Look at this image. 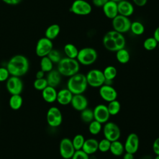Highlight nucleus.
Here are the masks:
<instances>
[{
	"label": "nucleus",
	"instance_id": "1",
	"mask_svg": "<svg viewBox=\"0 0 159 159\" xmlns=\"http://www.w3.org/2000/svg\"><path fill=\"white\" fill-rule=\"evenodd\" d=\"M6 68L11 76L20 77L27 73L29 62L25 56L16 55L9 60Z\"/></svg>",
	"mask_w": 159,
	"mask_h": 159
},
{
	"label": "nucleus",
	"instance_id": "2",
	"mask_svg": "<svg viewBox=\"0 0 159 159\" xmlns=\"http://www.w3.org/2000/svg\"><path fill=\"white\" fill-rule=\"evenodd\" d=\"M125 39L122 34L114 30L107 32L103 37L102 43L105 48L110 52H117L125 48Z\"/></svg>",
	"mask_w": 159,
	"mask_h": 159
},
{
	"label": "nucleus",
	"instance_id": "3",
	"mask_svg": "<svg viewBox=\"0 0 159 159\" xmlns=\"http://www.w3.org/2000/svg\"><path fill=\"white\" fill-rule=\"evenodd\" d=\"M88 86L86 75L80 73H78L69 77L66 88H68L73 94H83Z\"/></svg>",
	"mask_w": 159,
	"mask_h": 159
},
{
	"label": "nucleus",
	"instance_id": "4",
	"mask_svg": "<svg viewBox=\"0 0 159 159\" xmlns=\"http://www.w3.org/2000/svg\"><path fill=\"white\" fill-rule=\"evenodd\" d=\"M57 64V70L61 76L70 77L79 73L80 64L75 58H62Z\"/></svg>",
	"mask_w": 159,
	"mask_h": 159
},
{
	"label": "nucleus",
	"instance_id": "5",
	"mask_svg": "<svg viewBox=\"0 0 159 159\" xmlns=\"http://www.w3.org/2000/svg\"><path fill=\"white\" fill-rule=\"evenodd\" d=\"M98 58L96 50L92 47H84L78 51L76 60L80 64L88 66L93 64Z\"/></svg>",
	"mask_w": 159,
	"mask_h": 159
},
{
	"label": "nucleus",
	"instance_id": "6",
	"mask_svg": "<svg viewBox=\"0 0 159 159\" xmlns=\"http://www.w3.org/2000/svg\"><path fill=\"white\" fill-rule=\"evenodd\" d=\"M102 133L104 138L111 142L117 140L119 139L121 132L117 124L113 122L107 121L102 127Z\"/></svg>",
	"mask_w": 159,
	"mask_h": 159
},
{
	"label": "nucleus",
	"instance_id": "7",
	"mask_svg": "<svg viewBox=\"0 0 159 159\" xmlns=\"http://www.w3.org/2000/svg\"><path fill=\"white\" fill-rule=\"evenodd\" d=\"M88 86L92 88H99L104 84L105 78L102 71L99 69H92L86 75Z\"/></svg>",
	"mask_w": 159,
	"mask_h": 159
},
{
	"label": "nucleus",
	"instance_id": "8",
	"mask_svg": "<svg viewBox=\"0 0 159 159\" xmlns=\"http://www.w3.org/2000/svg\"><path fill=\"white\" fill-rule=\"evenodd\" d=\"M132 22L128 17L118 14L112 19V26L113 30L124 34L130 30Z\"/></svg>",
	"mask_w": 159,
	"mask_h": 159
},
{
	"label": "nucleus",
	"instance_id": "9",
	"mask_svg": "<svg viewBox=\"0 0 159 159\" xmlns=\"http://www.w3.org/2000/svg\"><path fill=\"white\" fill-rule=\"evenodd\" d=\"M46 119L49 126L52 127H57L62 123V113L57 107H51L47 111Z\"/></svg>",
	"mask_w": 159,
	"mask_h": 159
},
{
	"label": "nucleus",
	"instance_id": "10",
	"mask_svg": "<svg viewBox=\"0 0 159 159\" xmlns=\"http://www.w3.org/2000/svg\"><path fill=\"white\" fill-rule=\"evenodd\" d=\"M70 11L78 16H86L92 11L91 5L85 0H75L70 7Z\"/></svg>",
	"mask_w": 159,
	"mask_h": 159
},
{
	"label": "nucleus",
	"instance_id": "11",
	"mask_svg": "<svg viewBox=\"0 0 159 159\" xmlns=\"http://www.w3.org/2000/svg\"><path fill=\"white\" fill-rule=\"evenodd\" d=\"M52 49L53 43L52 40L45 37L38 40L35 47V53L38 57L42 58L47 56Z\"/></svg>",
	"mask_w": 159,
	"mask_h": 159
},
{
	"label": "nucleus",
	"instance_id": "12",
	"mask_svg": "<svg viewBox=\"0 0 159 159\" xmlns=\"http://www.w3.org/2000/svg\"><path fill=\"white\" fill-rule=\"evenodd\" d=\"M23 88V83L20 77L11 76L6 81V89L11 95L20 94Z\"/></svg>",
	"mask_w": 159,
	"mask_h": 159
},
{
	"label": "nucleus",
	"instance_id": "13",
	"mask_svg": "<svg viewBox=\"0 0 159 159\" xmlns=\"http://www.w3.org/2000/svg\"><path fill=\"white\" fill-rule=\"evenodd\" d=\"M75 151L71 139L65 137L61 140L59 144V152L62 158H71Z\"/></svg>",
	"mask_w": 159,
	"mask_h": 159
},
{
	"label": "nucleus",
	"instance_id": "14",
	"mask_svg": "<svg viewBox=\"0 0 159 159\" xmlns=\"http://www.w3.org/2000/svg\"><path fill=\"white\" fill-rule=\"evenodd\" d=\"M93 111L94 120L99 122L102 124L109 121L111 115L106 105L103 104H98L94 107Z\"/></svg>",
	"mask_w": 159,
	"mask_h": 159
},
{
	"label": "nucleus",
	"instance_id": "15",
	"mask_svg": "<svg viewBox=\"0 0 159 159\" xmlns=\"http://www.w3.org/2000/svg\"><path fill=\"white\" fill-rule=\"evenodd\" d=\"M139 137L135 133L129 134L124 143L125 152L135 154L139 148Z\"/></svg>",
	"mask_w": 159,
	"mask_h": 159
},
{
	"label": "nucleus",
	"instance_id": "16",
	"mask_svg": "<svg viewBox=\"0 0 159 159\" xmlns=\"http://www.w3.org/2000/svg\"><path fill=\"white\" fill-rule=\"evenodd\" d=\"M99 94L102 99L107 102L117 99L118 95L116 89L112 86L106 84L99 87Z\"/></svg>",
	"mask_w": 159,
	"mask_h": 159
},
{
	"label": "nucleus",
	"instance_id": "17",
	"mask_svg": "<svg viewBox=\"0 0 159 159\" xmlns=\"http://www.w3.org/2000/svg\"><path fill=\"white\" fill-rule=\"evenodd\" d=\"M70 104L75 110L81 112L88 107V100L83 94H73Z\"/></svg>",
	"mask_w": 159,
	"mask_h": 159
},
{
	"label": "nucleus",
	"instance_id": "18",
	"mask_svg": "<svg viewBox=\"0 0 159 159\" xmlns=\"http://www.w3.org/2000/svg\"><path fill=\"white\" fill-rule=\"evenodd\" d=\"M117 9L119 14L128 17L132 16L134 12L133 4L127 0H122L119 2L117 3Z\"/></svg>",
	"mask_w": 159,
	"mask_h": 159
},
{
	"label": "nucleus",
	"instance_id": "19",
	"mask_svg": "<svg viewBox=\"0 0 159 159\" xmlns=\"http://www.w3.org/2000/svg\"><path fill=\"white\" fill-rule=\"evenodd\" d=\"M102 11L105 16L109 19H112L118 14L117 3L109 0L102 7Z\"/></svg>",
	"mask_w": 159,
	"mask_h": 159
},
{
	"label": "nucleus",
	"instance_id": "20",
	"mask_svg": "<svg viewBox=\"0 0 159 159\" xmlns=\"http://www.w3.org/2000/svg\"><path fill=\"white\" fill-rule=\"evenodd\" d=\"M73 94L68 88H63L57 92V101L62 106H66L71 103Z\"/></svg>",
	"mask_w": 159,
	"mask_h": 159
},
{
	"label": "nucleus",
	"instance_id": "21",
	"mask_svg": "<svg viewBox=\"0 0 159 159\" xmlns=\"http://www.w3.org/2000/svg\"><path fill=\"white\" fill-rule=\"evenodd\" d=\"M81 150L89 155L94 154L98 151V141L94 138L85 139Z\"/></svg>",
	"mask_w": 159,
	"mask_h": 159
},
{
	"label": "nucleus",
	"instance_id": "22",
	"mask_svg": "<svg viewBox=\"0 0 159 159\" xmlns=\"http://www.w3.org/2000/svg\"><path fill=\"white\" fill-rule=\"evenodd\" d=\"M57 91L54 87L47 86L42 91V97L43 99L48 103H53L57 100Z\"/></svg>",
	"mask_w": 159,
	"mask_h": 159
},
{
	"label": "nucleus",
	"instance_id": "23",
	"mask_svg": "<svg viewBox=\"0 0 159 159\" xmlns=\"http://www.w3.org/2000/svg\"><path fill=\"white\" fill-rule=\"evenodd\" d=\"M46 80L48 86L56 88L60 84L61 82V75L57 70H52L48 72Z\"/></svg>",
	"mask_w": 159,
	"mask_h": 159
},
{
	"label": "nucleus",
	"instance_id": "24",
	"mask_svg": "<svg viewBox=\"0 0 159 159\" xmlns=\"http://www.w3.org/2000/svg\"><path fill=\"white\" fill-rule=\"evenodd\" d=\"M109 152L116 157H120L123 155L125 152L124 145L119 140L111 142Z\"/></svg>",
	"mask_w": 159,
	"mask_h": 159
},
{
	"label": "nucleus",
	"instance_id": "25",
	"mask_svg": "<svg viewBox=\"0 0 159 159\" xmlns=\"http://www.w3.org/2000/svg\"><path fill=\"white\" fill-rule=\"evenodd\" d=\"M60 27L59 25L57 24H52L47 27L45 32V37L47 39L52 40L55 39L60 34Z\"/></svg>",
	"mask_w": 159,
	"mask_h": 159
},
{
	"label": "nucleus",
	"instance_id": "26",
	"mask_svg": "<svg viewBox=\"0 0 159 159\" xmlns=\"http://www.w3.org/2000/svg\"><path fill=\"white\" fill-rule=\"evenodd\" d=\"M23 99L20 94H12L9 98V104L10 107L14 110H19L22 105Z\"/></svg>",
	"mask_w": 159,
	"mask_h": 159
},
{
	"label": "nucleus",
	"instance_id": "27",
	"mask_svg": "<svg viewBox=\"0 0 159 159\" xmlns=\"http://www.w3.org/2000/svg\"><path fill=\"white\" fill-rule=\"evenodd\" d=\"M116 52V57L119 63L121 64H125L129 61L130 56L129 51L127 49L123 48Z\"/></svg>",
	"mask_w": 159,
	"mask_h": 159
},
{
	"label": "nucleus",
	"instance_id": "28",
	"mask_svg": "<svg viewBox=\"0 0 159 159\" xmlns=\"http://www.w3.org/2000/svg\"><path fill=\"white\" fill-rule=\"evenodd\" d=\"M64 52L66 57L70 58H76L79 50L73 43H66L64 46Z\"/></svg>",
	"mask_w": 159,
	"mask_h": 159
},
{
	"label": "nucleus",
	"instance_id": "29",
	"mask_svg": "<svg viewBox=\"0 0 159 159\" xmlns=\"http://www.w3.org/2000/svg\"><path fill=\"white\" fill-rule=\"evenodd\" d=\"M102 129V124L94 119L88 124V131L93 135L99 134L101 132Z\"/></svg>",
	"mask_w": 159,
	"mask_h": 159
},
{
	"label": "nucleus",
	"instance_id": "30",
	"mask_svg": "<svg viewBox=\"0 0 159 159\" xmlns=\"http://www.w3.org/2000/svg\"><path fill=\"white\" fill-rule=\"evenodd\" d=\"M107 107L111 116H116L120 112L121 106L119 101L116 99L109 102L107 105Z\"/></svg>",
	"mask_w": 159,
	"mask_h": 159
},
{
	"label": "nucleus",
	"instance_id": "31",
	"mask_svg": "<svg viewBox=\"0 0 159 159\" xmlns=\"http://www.w3.org/2000/svg\"><path fill=\"white\" fill-rule=\"evenodd\" d=\"M80 118L81 120L86 124L90 123L94 120L93 111L88 107L84 109L80 112Z\"/></svg>",
	"mask_w": 159,
	"mask_h": 159
},
{
	"label": "nucleus",
	"instance_id": "32",
	"mask_svg": "<svg viewBox=\"0 0 159 159\" xmlns=\"http://www.w3.org/2000/svg\"><path fill=\"white\" fill-rule=\"evenodd\" d=\"M130 30L136 35H140L143 34L145 31V27L143 24L140 21L132 22Z\"/></svg>",
	"mask_w": 159,
	"mask_h": 159
},
{
	"label": "nucleus",
	"instance_id": "33",
	"mask_svg": "<svg viewBox=\"0 0 159 159\" xmlns=\"http://www.w3.org/2000/svg\"><path fill=\"white\" fill-rule=\"evenodd\" d=\"M105 80H114L117 74V70L116 68L112 65L106 66L102 71Z\"/></svg>",
	"mask_w": 159,
	"mask_h": 159
},
{
	"label": "nucleus",
	"instance_id": "34",
	"mask_svg": "<svg viewBox=\"0 0 159 159\" xmlns=\"http://www.w3.org/2000/svg\"><path fill=\"white\" fill-rule=\"evenodd\" d=\"M53 62L49 59V58L47 56L42 57L40 63L41 70H42L45 73H48L53 70Z\"/></svg>",
	"mask_w": 159,
	"mask_h": 159
},
{
	"label": "nucleus",
	"instance_id": "35",
	"mask_svg": "<svg viewBox=\"0 0 159 159\" xmlns=\"http://www.w3.org/2000/svg\"><path fill=\"white\" fill-rule=\"evenodd\" d=\"M71 141L75 150H79L82 149L84 142L85 141V139L82 134H78L73 137Z\"/></svg>",
	"mask_w": 159,
	"mask_h": 159
},
{
	"label": "nucleus",
	"instance_id": "36",
	"mask_svg": "<svg viewBox=\"0 0 159 159\" xmlns=\"http://www.w3.org/2000/svg\"><path fill=\"white\" fill-rule=\"evenodd\" d=\"M158 42L155 40V39L153 37H150L147 38L143 43V48L148 51H152L155 50L157 46H158Z\"/></svg>",
	"mask_w": 159,
	"mask_h": 159
},
{
	"label": "nucleus",
	"instance_id": "37",
	"mask_svg": "<svg viewBox=\"0 0 159 159\" xmlns=\"http://www.w3.org/2000/svg\"><path fill=\"white\" fill-rule=\"evenodd\" d=\"M111 142L104 138L98 141V150L102 153H106L109 151Z\"/></svg>",
	"mask_w": 159,
	"mask_h": 159
},
{
	"label": "nucleus",
	"instance_id": "38",
	"mask_svg": "<svg viewBox=\"0 0 159 159\" xmlns=\"http://www.w3.org/2000/svg\"><path fill=\"white\" fill-rule=\"evenodd\" d=\"M33 86L35 89L38 91H42L48 86V83L45 78L35 79L33 83Z\"/></svg>",
	"mask_w": 159,
	"mask_h": 159
},
{
	"label": "nucleus",
	"instance_id": "39",
	"mask_svg": "<svg viewBox=\"0 0 159 159\" xmlns=\"http://www.w3.org/2000/svg\"><path fill=\"white\" fill-rule=\"evenodd\" d=\"M47 57L53 62V63H58L60 61V60L62 58L61 57L60 53L57 50H55L53 48L50 52Z\"/></svg>",
	"mask_w": 159,
	"mask_h": 159
},
{
	"label": "nucleus",
	"instance_id": "40",
	"mask_svg": "<svg viewBox=\"0 0 159 159\" xmlns=\"http://www.w3.org/2000/svg\"><path fill=\"white\" fill-rule=\"evenodd\" d=\"M71 159H89V155L82 150H76Z\"/></svg>",
	"mask_w": 159,
	"mask_h": 159
},
{
	"label": "nucleus",
	"instance_id": "41",
	"mask_svg": "<svg viewBox=\"0 0 159 159\" xmlns=\"http://www.w3.org/2000/svg\"><path fill=\"white\" fill-rule=\"evenodd\" d=\"M9 72L7 68L0 67V82L7 81L9 78Z\"/></svg>",
	"mask_w": 159,
	"mask_h": 159
},
{
	"label": "nucleus",
	"instance_id": "42",
	"mask_svg": "<svg viewBox=\"0 0 159 159\" xmlns=\"http://www.w3.org/2000/svg\"><path fill=\"white\" fill-rule=\"evenodd\" d=\"M152 150L156 155H159V137L153 141L152 144Z\"/></svg>",
	"mask_w": 159,
	"mask_h": 159
},
{
	"label": "nucleus",
	"instance_id": "43",
	"mask_svg": "<svg viewBox=\"0 0 159 159\" xmlns=\"http://www.w3.org/2000/svg\"><path fill=\"white\" fill-rule=\"evenodd\" d=\"M109 0H92L93 4L96 7H102Z\"/></svg>",
	"mask_w": 159,
	"mask_h": 159
},
{
	"label": "nucleus",
	"instance_id": "44",
	"mask_svg": "<svg viewBox=\"0 0 159 159\" xmlns=\"http://www.w3.org/2000/svg\"><path fill=\"white\" fill-rule=\"evenodd\" d=\"M148 0H132L133 2L139 7H143L146 5Z\"/></svg>",
	"mask_w": 159,
	"mask_h": 159
},
{
	"label": "nucleus",
	"instance_id": "45",
	"mask_svg": "<svg viewBox=\"0 0 159 159\" xmlns=\"http://www.w3.org/2000/svg\"><path fill=\"white\" fill-rule=\"evenodd\" d=\"M2 1L7 4L13 6V5L18 4L19 2H20L22 0H2Z\"/></svg>",
	"mask_w": 159,
	"mask_h": 159
},
{
	"label": "nucleus",
	"instance_id": "46",
	"mask_svg": "<svg viewBox=\"0 0 159 159\" xmlns=\"http://www.w3.org/2000/svg\"><path fill=\"white\" fill-rule=\"evenodd\" d=\"M134 154L128 153V152H125V153L123 154L122 159H134Z\"/></svg>",
	"mask_w": 159,
	"mask_h": 159
},
{
	"label": "nucleus",
	"instance_id": "47",
	"mask_svg": "<svg viewBox=\"0 0 159 159\" xmlns=\"http://www.w3.org/2000/svg\"><path fill=\"white\" fill-rule=\"evenodd\" d=\"M153 37L158 42V43H159V26L155 29L153 32Z\"/></svg>",
	"mask_w": 159,
	"mask_h": 159
},
{
	"label": "nucleus",
	"instance_id": "48",
	"mask_svg": "<svg viewBox=\"0 0 159 159\" xmlns=\"http://www.w3.org/2000/svg\"><path fill=\"white\" fill-rule=\"evenodd\" d=\"M44 75H45V72L40 70H39V71L36 73V74H35V77H36V79L43 78H44Z\"/></svg>",
	"mask_w": 159,
	"mask_h": 159
},
{
	"label": "nucleus",
	"instance_id": "49",
	"mask_svg": "<svg viewBox=\"0 0 159 159\" xmlns=\"http://www.w3.org/2000/svg\"><path fill=\"white\" fill-rule=\"evenodd\" d=\"M140 159H153V158L151 155H143L142 157H141Z\"/></svg>",
	"mask_w": 159,
	"mask_h": 159
},
{
	"label": "nucleus",
	"instance_id": "50",
	"mask_svg": "<svg viewBox=\"0 0 159 159\" xmlns=\"http://www.w3.org/2000/svg\"><path fill=\"white\" fill-rule=\"evenodd\" d=\"M110 1H114V2H117V3H118L119 2H120V1H121L122 0H110Z\"/></svg>",
	"mask_w": 159,
	"mask_h": 159
},
{
	"label": "nucleus",
	"instance_id": "51",
	"mask_svg": "<svg viewBox=\"0 0 159 159\" xmlns=\"http://www.w3.org/2000/svg\"><path fill=\"white\" fill-rule=\"evenodd\" d=\"M153 159H159V155H156V157Z\"/></svg>",
	"mask_w": 159,
	"mask_h": 159
},
{
	"label": "nucleus",
	"instance_id": "52",
	"mask_svg": "<svg viewBox=\"0 0 159 159\" xmlns=\"http://www.w3.org/2000/svg\"><path fill=\"white\" fill-rule=\"evenodd\" d=\"M89 159H96V158H94V156H92V157H89Z\"/></svg>",
	"mask_w": 159,
	"mask_h": 159
},
{
	"label": "nucleus",
	"instance_id": "53",
	"mask_svg": "<svg viewBox=\"0 0 159 159\" xmlns=\"http://www.w3.org/2000/svg\"><path fill=\"white\" fill-rule=\"evenodd\" d=\"M63 159H71V158H63Z\"/></svg>",
	"mask_w": 159,
	"mask_h": 159
}]
</instances>
